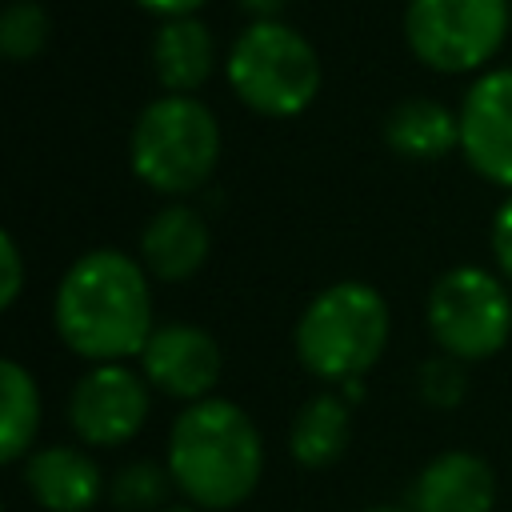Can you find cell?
<instances>
[{
	"mask_svg": "<svg viewBox=\"0 0 512 512\" xmlns=\"http://www.w3.org/2000/svg\"><path fill=\"white\" fill-rule=\"evenodd\" d=\"M428 328L440 352L456 360H488L512 336V296L484 268H448L428 292Z\"/></svg>",
	"mask_w": 512,
	"mask_h": 512,
	"instance_id": "7",
	"label": "cell"
},
{
	"mask_svg": "<svg viewBox=\"0 0 512 512\" xmlns=\"http://www.w3.org/2000/svg\"><path fill=\"white\" fill-rule=\"evenodd\" d=\"M508 24V0H408L404 40L436 72H476L500 52Z\"/></svg>",
	"mask_w": 512,
	"mask_h": 512,
	"instance_id": "6",
	"label": "cell"
},
{
	"mask_svg": "<svg viewBox=\"0 0 512 512\" xmlns=\"http://www.w3.org/2000/svg\"><path fill=\"white\" fill-rule=\"evenodd\" d=\"M368 512H412V508H368Z\"/></svg>",
	"mask_w": 512,
	"mask_h": 512,
	"instance_id": "25",
	"label": "cell"
},
{
	"mask_svg": "<svg viewBox=\"0 0 512 512\" xmlns=\"http://www.w3.org/2000/svg\"><path fill=\"white\" fill-rule=\"evenodd\" d=\"M460 152L492 184L512 188V68L484 72L460 104Z\"/></svg>",
	"mask_w": 512,
	"mask_h": 512,
	"instance_id": "9",
	"label": "cell"
},
{
	"mask_svg": "<svg viewBox=\"0 0 512 512\" xmlns=\"http://www.w3.org/2000/svg\"><path fill=\"white\" fill-rule=\"evenodd\" d=\"M144 416H148V384L120 360L84 372L68 396V420L76 436L96 448H116L132 440Z\"/></svg>",
	"mask_w": 512,
	"mask_h": 512,
	"instance_id": "8",
	"label": "cell"
},
{
	"mask_svg": "<svg viewBox=\"0 0 512 512\" xmlns=\"http://www.w3.org/2000/svg\"><path fill=\"white\" fill-rule=\"evenodd\" d=\"M144 268L156 280H188L208 260V224L188 204L160 208L140 236Z\"/></svg>",
	"mask_w": 512,
	"mask_h": 512,
	"instance_id": "12",
	"label": "cell"
},
{
	"mask_svg": "<svg viewBox=\"0 0 512 512\" xmlns=\"http://www.w3.org/2000/svg\"><path fill=\"white\" fill-rule=\"evenodd\" d=\"M348 436H352L348 404L340 396H332V392H320L296 412L288 444H292V456L304 468H328V464H336L344 456Z\"/></svg>",
	"mask_w": 512,
	"mask_h": 512,
	"instance_id": "16",
	"label": "cell"
},
{
	"mask_svg": "<svg viewBox=\"0 0 512 512\" xmlns=\"http://www.w3.org/2000/svg\"><path fill=\"white\" fill-rule=\"evenodd\" d=\"M0 460H20L40 428V392L28 368H20L16 360L0 364Z\"/></svg>",
	"mask_w": 512,
	"mask_h": 512,
	"instance_id": "17",
	"label": "cell"
},
{
	"mask_svg": "<svg viewBox=\"0 0 512 512\" xmlns=\"http://www.w3.org/2000/svg\"><path fill=\"white\" fill-rule=\"evenodd\" d=\"M388 344V304L372 284L340 280L324 288L296 324L300 364L320 380H356Z\"/></svg>",
	"mask_w": 512,
	"mask_h": 512,
	"instance_id": "3",
	"label": "cell"
},
{
	"mask_svg": "<svg viewBox=\"0 0 512 512\" xmlns=\"http://www.w3.org/2000/svg\"><path fill=\"white\" fill-rule=\"evenodd\" d=\"M128 156L148 188L184 196L212 176L220 160V124L196 96H160L140 112Z\"/></svg>",
	"mask_w": 512,
	"mask_h": 512,
	"instance_id": "4",
	"label": "cell"
},
{
	"mask_svg": "<svg viewBox=\"0 0 512 512\" xmlns=\"http://www.w3.org/2000/svg\"><path fill=\"white\" fill-rule=\"evenodd\" d=\"M0 268H4V280H0V308H12L20 288H24V260H20V248L12 240V232L0 236Z\"/></svg>",
	"mask_w": 512,
	"mask_h": 512,
	"instance_id": "21",
	"label": "cell"
},
{
	"mask_svg": "<svg viewBox=\"0 0 512 512\" xmlns=\"http://www.w3.org/2000/svg\"><path fill=\"white\" fill-rule=\"evenodd\" d=\"M284 4H288V0H240V8H244L248 16H256V20H276Z\"/></svg>",
	"mask_w": 512,
	"mask_h": 512,
	"instance_id": "24",
	"label": "cell"
},
{
	"mask_svg": "<svg viewBox=\"0 0 512 512\" xmlns=\"http://www.w3.org/2000/svg\"><path fill=\"white\" fill-rule=\"evenodd\" d=\"M492 252H496L504 280H512V196L500 204V212L492 220Z\"/></svg>",
	"mask_w": 512,
	"mask_h": 512,
	"instance_id": "22",
	"label": "cell"
},
{
	"mask_svg": "<svg viewBox=\"0 0 512 512\" xmlns=\"http://www.w3.org/2000/svg\"><path fill=\"white\" fill-rule=\"evenodd\" d=\"M152 68L172 96H192L216 68V40L196 16H172L152 40Z\"/></svg>",
	"mask_w": 512,
	"mask_h": 512,
	"instance_id": "14",
	"label": "cell"
},
{
	"mask_svg": "<svg viewBox=\"0 0 512 512\" xmlns=\"http://www.w3.org/2000/svg\"><path fill=\"white\" fill-rule=\"evenodd\" d=\"M384 144L404 160H440L460 144V116L428 96L400 100L384 120Z\"/></svg>",
	"mask_w": 512,
	"mask_h": 512,
	"instance_id": "15",
	"label": "cell"
},
{
	"mask_svg": "<svg viewBox=\"0 0 512 512\" xmlns=\"http://www.w3.org/2000/svg\"><path fill=\"white\" fill-rule=\"evenodd\" d=\"M228 84L260 116H300L320 92V56L296 28L252 20L228 52Z\"/></svg>",
	"mask_w": 512,
	"mask_h": 512,
	"instance_id": "5",
	"label": "cell"
},
{
	"mask_svg": "<svg viewBox=\"0 0 512 512\" xmlns=\"http://www.w3.org/2000/svg\"><path fill=\"white\" fill-rule=\"evenodd\" d=\"M148 384L180 400H204L224 368L220 344L192 324H160L140 352Z\"/></svg>",
	"mask_w": 512,
	"mask_h": 512,
	"instance_id": "10",
	"label": "cell"
},
{
	"mask_svg": "<svg viewBox=\"0 0 512 512\" xmlns=\"http://www.w3.org/2000/svg\"><path fill=\"white\" fill-rule=\"evenodd\" d=\"M264 468V444L232 400H192L168 436V472L196 508H236L252 496Z\"/></svg>",
	"mask_w": 512,
	"mask_h": 512,
	"instance_id": "2",
	"label": "cell"
},
{
	"mask_svg": "<svg viewBox=\"0 0 512 512\" xmlns=\"http://www.w3.org/2000/svg\"><path fill=\"white\" fill-rule=\"evenodd\" d=\"M28 492L48 512H88L100 496V468L80 448H40L24 464Z\"/></svg>",
	"mask_w": 512,
	"mask_h": 512,
	"instance_id": "13",
	"label": "cell"
},
{
	"mask_svg": "<svg viewBox=\"0 0 512 512\" xmlns=\"http://www.w3.org/2000/svg\"><path fill=\"white\" fill-rule=\"evenodd\" d=\"M464 368H460V360L456 356H432L424 368H420V396L428 400V404H436V408H452V404H460V396H464Z\"/></svg>",
	"mask_w": 512,
	"mask_h": 512,
	"instance_id": "20",
	"label": "cell"
},
{
	"mask_svg": "<svg viewBox=\"0 0 512 512\" xmlns=\"http://www.w3.org/2000/svg\"><path fill=\"white\" fill-rule=\"evenodd\" d=\"M48 44V12L36 0H12L0 12V52L8 60H32Z\"/></svg>",
	"mask_w": 512,
	"mask_h": 512,
	"instance_id": "18",
	"label": "cell"
},
{
	"mask_svg": "<svg viewBox=\"0 0 512 512\" xmlns=\"http://www.w3.org/2000/svg\"><path fill=\"white\" fill-rule=\"evenodd\" d=\"M168 480H172V472H164L148 460L124 464L112 480V504L120 512H152V508H160V500L168 492Z\"/></svg>",
	"mask_w": 512,
	"mask_h": 512,
	"instance_id": "19",
	"label": "cell"
},
{
	"mask_svg": "<svg viewBox=\"0 0 512 512\" xmlns=\"http://www.w3.org/2000/svg\"><path fill=\"white\" fill-rule=\"evenodd\" d=\"M168 512H192V508H168Z\"/></svg>",
	"mask_w": 512,
	"mask_h": 512,
	"instance_id": "26",
	"label": "cell"
},
{
	"mask_svg": "<svg viewBox=\"0 0 512 512\" xmlns=\"http://www.w3.org/2000/svg\"><path fill=\"white\" fill-rule=\"evenodd\" d=\"M60 340L96 364L140 356L152 324V292L144 268L116 248L84 252L60 280L52 300Z\"/></svg>",
	"mask_w": 512,
	"mask_h": 512,
	"instance_id": "1",
	"label": "cell"
},
{
	"mask_svg": "<svg viewBox=\"0 0 512 512\" xmlns=\"http://www.w3.org/2000/svg\"><path fill=\"white\" fill-rule=\"evenodd\" d=\"M496 476L472 452H440L412 484V512H492Z\"/></svg>",
	"mask_w": 512,
	"mask_h": 512,
	"instance_id": "11",
	"label": "cell"
},
{
	"mask_svg": "<svg viewBox=\"0 0 512 512\" xmlns=\"http://www.w3.org/2000/svg\"><path fill=\"white\" fill-rule=\"evenodd\" d=\"M136 4L156 12V16H164V20H172V16H192L204 0H136Z\"/></svg>",
	"mask_w": 512,
	"mask_h": 512,
	"instance_id": "23",
	"label": "cell"
}]
</instances>
